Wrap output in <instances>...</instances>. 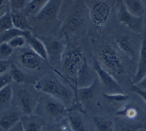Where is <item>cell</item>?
Instances as JSON below:
<instances>
[{"label": "cell", "instance_id": "d6986e66", "mask_svg": "<svg viewBox=\"0 0 146 131\" xmlns=\"http://www.w3.org/2000/svg\"><path fill=\"white\" fill-rule=\"evenodd\" d=\"M115 41L118 48L129 58L132 60L135 56V48L131 38L125 35L117 36Z\"/></svg>", "mask_w": 146, "mask_h": 131}, {"label": "cell", "instance_id": "f546056e", "mask_svg": "<svg viewBox=\"0 0 146 131\" xmlns=\"http://www.w3.org/2000/svg\"><path fill=\"white\" fill-rule=\"evenodd\" d=\"M48 1V0H30L26 7L27 13L35 15Z\"/></svg>", "mask_w": 146, "mask_h": 131}, {"label": "cell", "instance_id": "277c9868", "mask_svg": "<svg viewBox=\"0 0 146 131\" xmlns=\"http://www.w3.org/2000/svg\"><path fill=\"white\" fill-rule=\"evenodd\" d=\"M111 14L110 5L103 0L94 1L88 7V16L91 24L96 31L104 28Z\"/></svg>", "mask_w": 146, "mask_h": 131}, {"label": "cell", "instance_id": "f1b7e54d", "mask_svg": "<svg viewBox=\"0 0 146 131\" xmlns=\"http://www.w3.org/2000/svg\"><path fill=\"white\" fill-rule=\"evenodd\" d=\"M31 32V31H24L13 27L6 31L1 33V43H7L11 39L18 36H23L26 37Z\"/></svg>", "mask_w": 146, "mask_h": 131}, {"label": "cell", "instance_id": "e0dca14e", "mask_svg": "<svg viewBox=\"0 0 146 131\" xmlns=\"http://www.w3.org/2000/svg\"><path fill=\"white\" fill-rule=\"evenodd\" d=\"M26 39L30 48L40 56L46 62H48L47 52L44 43L40 39L34 36L32 32L26 37Z\"/></svg>", "mask_w": 146, "mask_h": 131}, {"label": "cell", "instance_id": "d6a6232c", "mask_svg": "<svg viewBox=\"0 0 146 131\" xmlns=\"http://www.w3.org/2000/svg\"><path fill=\"white\" fill-rule=\"evenodd\" d=\"M14 49L7 42L1 43L0 44V58L7 60L13 53Z\"/></svg>", "mask_w": 146, "mask_h": 131}, {"label": "cell", "instance_id": "7402d4cb", "mask_svg": "<svg viewBox=\"0 0 146 131\" xmlns=\"http://www.w3.org/2000/svg\"><path fill=\"white\" fill-rule=\"evenodd\" d=\"M20 115L15 112H8L1 116L0 125L5 130L10 131L21 120Z\"/></svg>", "mask_w": 146, "mask_h": 131}, {"label": "cell", "instance_id": "7a4b0ae2", "mask_svg": "<svg viewBox=\"0 0 146 131\" xmlns=\"http://www.w3.org/2000/svg\"><path fill=\"white\" fill-rule=\"evenodd\" d=\"M34 88L51 98L66 104L70 103L74 97V91L52 77H45L34 82Z\"/></svg>", "mask_w": 146, "mask_h": 131}, {"label": "cell", "instance_id": "ab89813d", "mask_svg": "<svg viewBox=\"0 0 146 131\" xmlns=\"http://www.w3.org/2000/svg\"><path fill=\"white\" fill-rule=\"evenodd\" d=\"M136 84L140 88L146 90V75Z\"/></svg>", "mask_w": 146, "mask_h": 131}, {"label": "cell", "instance_id": "e575fe53", "mask_svg": "<svg viewBox=\"0 0 146 131\" xmlns=\"http://www.w3.org/2000/svg\"><path fill=\"white\" fill-rule=\"evenodd\" d=\"M11 9L14 10H22L27 6V0H9Z\"/></svg>", "mask_w": 146, "mask_h": 131}, {"label": "cell", "instance_id": "52a82bcc", "mask_svg": "<svg viewBox=\"0 0 146 131\" xmlns=\"http://www.w3.org/2000/svg\"><path fill=\"white\" fill-rule=\"evenodd\" d=\"M117 19L122 25L136 33L143 31V18L130 14L125 8L122 2L120 3L117 11Z\"/></svg>", "mask_w": 146, "mask_h": 131}, {"label": "cell", "instance_id": "cb8c5ba5", "mask_svg": "<svg viewBox=\"0 0 146 131\" xmlns=\"http://www.w3.org/2000/svg\"><path fill=\"white\" fill-rule=\"evenodd\" d=\"M92 120L96 131H115V123L111 119L96 116Z\"/></svg>", "mask_w": 146, "mask_h": 131}, {"label": "cell", "instance_id": "b9f144b4", "mask_svg": "<svg viewBox=\"0 0 146 131\" xmlns=\"http://www.w3.org/2000/svg\"><path fill=\"white\" fill-rule=\"evenodd\" d=\"M143 2L144 3V4L145 5H146V0H143Z\"/></svg>", "mask_w": 146, "mask_h": 131}, {"label": "cell", "instance_id": "d590c367", "mask_svg": "<svg viewBox=\"0 0 146 131\" xmlns=\"http://www.w3.org/2000/svg\"><path fill=\"white\" fill-rule=\"evenodd\" d=\"M130 89L132 92H135V94L138 95L140 98H141V99L146 103V90L140 88L136 84H131Z\"/></svg>", "mask_w": 146, "mask_h": 131}, {"label": "cell", "instance_id": "8d00e7d4", "mask_svg": "<svg viewBox=\"0 0 146 131\" xmlns=\"http://www.w3.org/2000/svg\"><path fill=\"white\" fill-rule=\"evenodd\" d=\"M11 81H13L9 71L0 74V88L10 84V83Z\"/></svg>", "mask_w": 146, "mask_h": 131}, {"label": "cell", "instance_id": "6da1fadb", "mask_svg": "<svg viewBox=\"0 0 146 131\" xmlns=\"http://www.w3.org/2000/svg\"><path fill=\"white\" fill-rule=\"evenodd\" d=\"M86 60V58L79 44L71 41L66 35L65 47L60 62L64 74L67 78L63 77L57 70L54 69V71L74 84L77 74Z\"/></svg>", "mask_w": 146, "mask_h": 131}, {"label": "cell", "instance_id": "4316f807", "mask_svg": "<svg viewBox=\"0 0 146 131\" xmlns=\"http://www.w3.org/2000/svg\"><path fill=\"white\" fill-rule=\"evenodd\" d=\"M9 73L11 75L12 81L17 84L25 83L29 80V77L26 74L14 63H11Z\"/></svg>", "mask_w": 146, "mask_h": 131}, {"label": "cell", "instance_id": "603a6c76", "mask_svg": "<svg viewBox=\"0 0 146 131\" xmlns=\"http://www.w3.org/2000/svg\"><path fill=\"white\" fill-rule=\"evenodd\" d=\"M139 111V108L135 104L125 103L116 111L115 115L121 119L132 120L137 117Z\"/></svg>", "mask_w": 146, "mask_h": 131}, {"label": "cell", "instance_id": "44dd1931", "mask_svg": "<svg viewBox=\"0 0 146 131\" xmlns=\"http://www.w3.org/2000/svg\"><path fill=\"white\" fill-rule=\"evenodd\" d=\"M125 9L131 14L143 17L145 12V4L143 0H122Z\"/></svg>", "mask_w": 146, "mask_h": 131}, {"label": "cell", "instance_id": "1f68e13d", "mask_svg": "<svg viewBox=\"0 0 146 131\" xmlns=\"http://www.w3.org/2000/svg\"><path fill=\"white\" fill-rule=\"evenodd\" d=\"M48 131H74L70 126L67 117L51 125L48 128Z\"/></svg>", "mask_w": 146, "mask_h": 131}, {"label": "cell", "instance_id": "5bb4252c", "mask_svg": "<svg viewBox=\"0 0 146 131\" xmlns=\"http://www.w3.org/2000/svg\"><path fill=\"white\" fill-rule=\"evenodd\" d=\"M93 71V68L90 67L86 59L77 74L74 85L79 88L91 84L95 79Z\"/></svg>", "mask_w": 146, "mask_h": 131}, {"label": "cell", "instance_id": "3957f363", "mask_svg": "<svg viewBox=\"0 0 146 131\" xmlns=\"http://www.w3.org/2000/svg\"><path fill=\"white\" fill-rule=\"evenodd\" d=\"M98 61L104 69L114 77L122 75L125 72V67L120 55L109 44H103L99 47Z\"/></svg>", "mask_w": 146, "mask_h": 131}, {"label": "cell", "instance_id": "4dcf8cb0", "mask_svg": "<svg viewBox=\"0 0 146 131\" xmlns=\"http://www.w3.org/2000/svg\"><path fill=\"white\" fill-rule=\"evenodd\" d=\"M14 27L11 12L6 13L0 16V30L1 33L6 31Z\"/></svg>", "mask_w": 146, "mask_h": 131}, {"label": "cell", "instance_id": "f35d334b", "mask_svg": "<svg viewBox=\"0 0 146 131\" xmlns=\"http://www.w3.org/2000/svg\"><path fill=\"white\" fill-rule=\"evenodd\" d=\"M11 62L7 60H0V74L9 71L11 67Z\"/></svg>", "mask_w": 146, "mask_h": 131}, {"label": "cell", "instance_id": "4fadbf2b", "mask_svg": "<svg viewBox=\"0 0 146 131\" xmlns=\"http://www.w3.org/2000/svg\"><path fill=\"white\" fill-rule=\"evenodd\" d=\"M146 75V31L141 43L139 57L136 73L132 80V84H137Z\"/></svg>", "mask_w": 146, "mask_h": 131}, {"label": "cell", "instance_id": "7c38bea8", "mask_svg": "<svg viewBox=\"0 0 146 131\" xmlns=\"http://www.w3.org/2000/svg\"><path fill=\"white\" fill-rule=\"evenodd\" d=\"M98 84V79L95 78L91 84L75 89L73 91L74 93L73 102L79 103L84 105V103H87L91 101L95 95Z\"/></svg>", "mask_w": 146, "mask_h": 131}, {"label": "cell", "instance_id": "60d3db41", "mask_svg": "<svg viewBox=\"0 0 146 131\" xmlns=\"http://www.w3.org/2000/svg\"><path fill=\"white\" fill-rule=\"evenodd\" d=\"M10 131H24L22 128L21 122H18L12 129H11Z\"/></svg>", "mask_w": 146, "mask_h": 131}, {"label": "cell", "instance_id": "8992f818", "mask_svg": "<svg viewBox=\"0 0 146 131\" xmlns=\"http://www.w3.org/2000/svg\"><path fill=\"white\" fill-rule=\"evenodd\" d=\"M92 68L98 80L107 90L113 93H122V88L115 77L104 69L94 57H92Z\"/></svg>", "mask_w": 146, "mask_h": 131}, {"label": "cell", "instance_id": "2e32d148", "mask_svg": "<svg viewBox=\"0 0 146 131\" xmlns=\"http://www.w3.org/2000/svg\"><path fill=\"white\" fill-rule=\"evenodd\" d=\"M44 44L47 52L48 62L60 61L61 57L64 49L65 44H63L59 40L51 39L44 43Z\"/></svg>", "mask_w": 146, "mask_h": 131}, {"label": "cell", "instance_id": "ba28073f", "mask_svg": "<svg viewBox=\"0 0 146 131\" xmlns=\"http://www.w3.org/2000/svg\"><path fill=\"white\" fill-rule=\"evenodd\" d=\"M16 98L18 107L24 115L33 114L38 102L34 94L27 89L22 88L17 92Z\"/></svg>", "mask_w": 146, "mask_h": 131}, {"label": "cell", "instance_id": "83f0119b", "mask_svg": "<svg viewBox=\"0 0 146 131\" xmlns=\"http://www.w3.org/2000/svg\"><path fill=\"white\" fill-rule=\"evenodd\" d=\"M103 96L104 99L109 104H117L127 102L129 96L128 95L123 93L103 92Z\"/></svg>", "mask_w": 146, "mask_h": 131}, {"label": "cell", "instance_id": "30bf717a", "mask_svg": "<svg viewBox=\"0 0 146 131\" xmlns=\"http://www.w3.org/2000/svg\"><path fill=\"white\" fill-rule=\"evenodd\" d=\"M63 1V0H48L34 18L42 22L55 19L58 16Z\"/></svg>", "mask_w": 146, "mask_h": 131}, {"label": "cell", "instance_id": "8fae6325", "mask_svg": "<svg viewBox=\"0 0 146 131\" xmlns=\"http://www.w3.org/2000/svg\"><path fill=\"white\" fill-rule=\"evenodd\" d=\"M44 111L51 118L59 120L67 117L69 113L68 108L64 103L53 98L44 102Z\"/></svg>", "mask_w": 146, "mask_h": 131}, {"label": "cell", "instance_id": "5b68a950", "mask_svg": "<svg viewBox=\"0 0 146 131\" xmlns=\"http://www.w3.org/2000/svg\"><path fill=\"white\" fill-rule=\"evenodd\" d=\"M87 5L82 0H78L70 11L65 21V28L70 32L80 29L86 20Z\"/></svg>", "mask_w": 146, "mask_h": 131}, {"label": "cell", "instance_id": "9c48e42d", "mask_svg": "<svg viewBox=\"0 0 146 131\" xmlns=\"http://www.w3.org/2000/svg\"><path fill=\"white\" fill-rule=\"evenodd\" d=\"M18 61L25 68L33 71L40 70L46 62L40 56L30 48L22 50L18 55Z\"/></svg>", "mask_w": 146, "mask_h": 131}, {"label": "cell", "instance_id": "484cf974", "mask_svg": "<svg viewBox=\"0 0 146 131\" xmlns=\"http://www.w3.org/2000/svg\"><path fill=\"white\" fill-rule=\"evenodd\" d=\"M13 98V90L10 84L0 88V105L2 110L10 105Z\"/></svg>", "mask_w": 146, "mask_h": 131}, {"label": "cell", "instance_id": "d4e9b609", "mask_svg": "<svg viewBox=\"0 0 146 131\" xmlns=\"http://www.w3.org/2000/svg\"><path fill=\"white\" fill-rule=\"evenodd\" d=\"M115 123V131H139L144 128L141 122L123 119Z\"/></svg>", "mask_w": 146, "mask_h": 131}, {"label": "cell", "instance_id": "ac0fdd59", "mask_svg": "<svg viewBox=\"0 0 146 131\" xmlns=\"http://www.w3.org/2000/svg\"><path fill=\"white\" fill-rule=\"evenodd\" d=\"M83 113L78 111L70 112L67 119L70 126L74 131H90L83 117Z\"/></svg>", "mask_w": 146, "mask_h": 131}, {"label": "cell", "instance_id": "836d02e7", "mask_svg": "<svg viewBox=\"0 0 146 131\" xmlns=\"http://www.w3.org/2000/svg\"><path fill=\"white\" fill-rule=\"evenodd\" d=\"M7 43L14 49L17 48H23L27 43V41L25 36H18L13 38Z\"/></svg>", "mask_w": 146, "mask_h": 131}, {"label": "cell", "instance_id": "9a60e30c", "mask_svg": "<svg viewBox=\"0 0 146 131\" xmlns=\"http://www.w3.org/2000/svg\"><path fill=\"white\" fill-rule=\"evenodd\" d=\"M20 122L24 131H42L45 125L44 120L42 117L34 114L23 116Z\"/></svg>", "mask_w": 146, "mask_h": 131}, {"label": "cell", "instance_id": "74e56055", "mask_svg": "<svg viewBox=\"0 0 146 131\" xmlns=\"http://www.w3.org/2000/svg\"><path fill=\"white\" fill-rule=\"evenodd\" d=\"M11 6L9 0H0V16L11 12Z\"/></svg>", "mask_w": 146, "mask_h": 131}, {"label": "cell", "instance_id": "ffe728a7", "mask_svg": "<svg viewBox=\"0 0 146 131\" xmlns=\"http://www.w3.org/2000/svg\"><path fill=\"white\" fill-rule=\"evenodd\" d=\"M14 27L24 31H31L33 27L27 16L21 10H11Z\"/></svg>", "mask_w": 146, "mask_h": 131}, {"label": "cell", "instance_id": "7bdbcfd3", "mask_svg": "<svg viewBox=\"0 0 146 131\" xmlns=\"http://www.w3.org/2000/svg\"><path fill=\"white\" fill-rule=\"evenodd\" d=\"M42 131H43V130H42Z\"/></svg>", "mask_w": 146, "mask_h": 131}]
</instances>
